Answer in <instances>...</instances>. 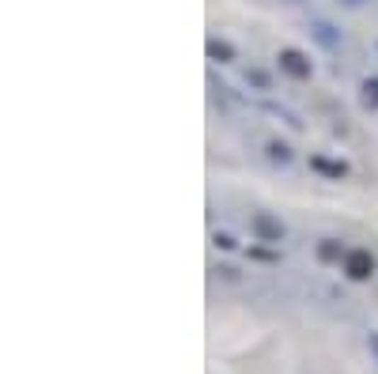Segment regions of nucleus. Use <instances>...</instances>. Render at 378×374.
<instances>
[{
	"mask_svg": "<svg viewBox=\"0 0 378 374\" xmlns=\"http://www.w3.org/2000/svg\"><path fill=\"white\" fill-rule=\"evenodd\" d=\"M246 83L258 87V91H269V87H273V80H269V72H265V69H246Z\"/></svg>",
	"mask_w": 378,
	"mask_h": 374,
	"instance_id": "9d476101",
	"label": "nucleus"
},
{
	"mask_svg": "<svg viewBox=\"0 0 378 374\" xmlns=\"http://www.w3.org/2000/svg\"><path fill=\"white\" fill-rule=\"evenodd\" d=\"M250 230H253V238L258 242H269V246H280L284 242V223L276 216H269V212H253V219H250Z\"/></svg>",
	"mask_w": 378,
	"mask_h": 374,
	"instance_id": "f257e3e1",
	"label": "nucleus"
},
{
	"mask_svg": "<svg viewBox=\"0 0 378 374\" xmlns=\"http://www.w3.org/2000/svg\"><path fill=\"white\" fill-rule=\"evenodd\" d=\"M276 61H280V69L292 76V80H310V76H314V64H310V57L303 49L287 46V49H280V57H276Z\"/></svg>",
	"mask_w": 378,
	"mask_h": 374,
	"instance_id": "7ed1b4c3",
	"label": "nucleus"
},
{
	"mask_svg": "<svg viewBox=\"0 0 378 374\" xmlns=\"http://www.w3.org/2000/svg\"><path fill=\"white\" fill-rule=\"evenodd\" d=\"M344 254H348V250L340 246V238H321V242H318V261H326V265H333V261H344Z\"/></svg>",
	"mask_w": 378,
	"mask_h": 374,
	"instance_id": "0eeeda50",
	"label": "nucleus"
},
{
	"mask_svg": "<svg viewBox=\"0 0 378 374\" xmlns=\"http://www.w3.org/2000/svg\"><path fill=\"white\" fill-rule=\"evenodd\" d=\"M205 53H208V61H219V64L235 61V46L224 42V38H208V42H205Z\"/></svg>",
	"mask_w": 378,
	"mask_h": 374,
	"instance_id": "423d86ee",
	"label": "nucleus"
},
{
	"mask_svg": "<svg viewBox=\"0 0 378 374\" xmlns=\"http://www.w3.org/2000/svg\"><path fill=\"white\" fill-rule=\"evenodd\" d=\"M212 242H216L219 250H235V238H231V235H224V230H219V235H216Z\"/></svg>",
	"mask_w": 378,
	"mask_h": 374,
	"instance_id": "9b49d317",
	"label": "nucleus"
},
{
	"mask_svg": "<svg viewBox=\"0 0 378 374\" xmlns=\"http://www.w3.org/2000/svg\"><path fill=\"white\" fill-rule=\"evenodd\" d=\"M269 159L284 167V163H292V148H287L284 140H269Z\"/></svg>",
	"mask_w": 378,
	"mask_h": 374,
	"instance_id": "1a4fd4ad",
	"label": "nucleus"
},
{
	"mask_svg": "<svg viewBox=\"0 0 378 374\" xmlns=\"http://www.w3.org/2000/svg\"><path fill=\"white\" fill-rule=\"evenodd\" d=\"M363 106H371V110H378V76H367L363 80Z\"/></svg>",
	"mask_w": 378,
	"mask_h": 374,
	"instance_id": "6e6552de",
	"label": "nucleus"
},
{
	"mask_svg": "<svg viewBox=\"0 0 378 374\" xmlns=\"http://www.w3.org/2000/svg\"><path fill=\"white\" fill-rule=\"evenodd\" d=\"M344 276L355 280V284L371 280V276H374V257H371V250H348V254H344Z\"/></svg>",
	"mask_w": 378,
	"mask_h": 374,
	"instance_id": "f03ea898",
	"label": "nucleus"
},
{
	"mask_svg": "<svg viewBox=\"0 0 378 374\" xmlns=\"http://www.w3.org/2000/svg\"><path fill=\"white\" fill-rule=\"evenodd\" d=\"M216 272H219V276H224V280H239V272H235V269H231V265H219Z\"/></svg>",
	"mask_w": 378,
	"mask_h": 374,
	"instance_id": "f8f14e48",
	"label": "nucleus"
},
{
	"mask_svg": "<svg viewBox=\"0 0 378 374\" xmlns=\"http://www.w3.org/2000/svg\"><path fill=\"white\" fill-rule=\"evenodd\" d=\"M310 167L318 174H326V178H348V163H337V159H326V156H310Z\"/></svg>",
	"mask_w": 378,
	"mask_h": 374,
	"instance_id": "39448f33",
	"label": "nucleus"
},
{
	"mask_svg": "<svg viewBox=\"0 0 378 374\" xmlns=\"http://www.w3.org/2000/svg\"><path fill=\"white\" fill-rule=\"evenodd\" d=\"M340 4H344V8H363L367 0H340Z\"/></svg>",
	"mask_w": 378,
	"mask_h": 374,
	"instance_id": "4468645a",
	"label": "nucleus"
},
{
	"mask_svg": "<svg viewBox=\"0 0 378 374\" xmlns=\"http://www.w3.org/2000/svg\"><path fill=\"white\" fill-rule=\"evenodd\" d=\"M310 35L318 38V46H326V49H340V30L333 27V23H326V19H314V23H310Z\"/></svg>",
	"mask_w": 378,
	"mask_h": 374,
	"instance_id": "20e7f679",
	"label": "nucleus"
},
{
	"mask_svg": "<svg viewBox=\"0 0 378 374\" xmlns=\"http://www.w3.org/2000/svg\"><path fill=\"white\" fill-rule=\"evenodd\" d=\"M367 348H371V356L378 359V333H367Z\"/></svg>",
	"mask_w": 378,
	"mask_h": 374,
	"instance_id": "ddd939ff",
	"label": "nucleus"
}]
</instances>
